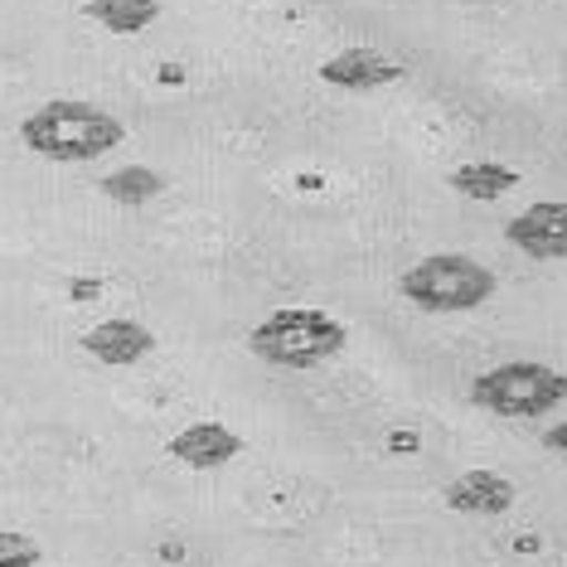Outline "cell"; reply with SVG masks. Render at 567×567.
Masks as SVG:
<instances>
[{"label":"cell","instance_id":"2","mask_svg":"<svg viewBox=\"0 0 567 567\" xmlns=\"http://www.w3.org/2000/svg\"><path fill=\"white\" fill-rule=\"evenodd\" d=\"M398 291H403L417 311L461 316V311L485 306L489 296L499 291V277L466 252H432V257H422L417 267H408Z\"/></svg>","mask_w":567,"mask_h":567},{"label":"cell","instance_id":"11","mask_svg":"<svg viewBox=\"0 0 567 567\" xmlns=\"http://www.w3.org/2000/svg\"><path fill=\"white\" fill-rule=\"evenodd\" d=\"M83 16L112 34H141L161 16V0H87Z\"/></svg>","mask_w":567,"mask_h":567},{"label":"cell","instance_id":"7","mask_svg":"<svg viewBox=\"0 0 567 567\" xmlns=\"http://www.w3.org/2000/svg\"><path fill=\"white\" fill-rule=\"evenodd\" d=\"M514 499H519V489L499 471H466L446 485V509L475 514V519H499L514 509Z\"/></svg>","mask_w":567,"mask_h":567},{"label":"cell","instance_id":"5","mask_svg":"<svg viewBox=\"0 0 567 567\" xmlns=\"http://www.w3.org/2000/svg\"><path fill=\"white\" fill-rule=\"evenodd\" d=\"M509 248H519L534 262H558L567 257V204L563 199H538L524 214H514L505 224Z\"/></svg>","mask_w":567,"mask_h":567},{"label":"cell","instance_id":"10","mask_svg":"<svg viewBox=\"0 0 567 567\" xmlns=\"http://www.w3.org/2000/svg\"><path fill=\"white\" fill-rule=\"evenodd\" d=\"M446 185L475 204H489L519 185V171H509V165H499V161H471V165H456V171L446 175Z\"/></svg>","mask_w":567,"mask_h":567},{"label":"cell","instance_id":"15","mask_svg":"<svg viewBox=\"0 0 567 567\" xmlns=\"http://www.w3.org/2000/svg\"><path fill=\"white\" fill-rule=\"evenodd\" d=\"M389 446L398 451V456H408V451L417 446V436H412V432H393V436H389Z\"/></svg>","mask_w":567,"mask_h":567},{"label":"cell","instance_id":"14","mask_svg":"<svg viewBox=\"0 0 567 567\" xmlns=\"http://www.w3.org/2000/svg\"><path fill=\"white\" fill-rule=\"evenodd\" d=\"M544 446L553 451V456H563V461H567V422H553V427L544 432Z\"/></svg>","mask_w":567,"mask_h":567},{"label":"cell","instance_id":"9","mask_svg":"<svg viewBox=\"0 0 567 567\" xmlns=\"http://www.w3.org/2000/svg\"><path fill=\"white\" fill-rule=\"evenodd\" d=\"M165 451H171L179 466H189V471H218L243 451V436L228 432L224 422H195V427L175 432Z\"/></svg>","mask_w":567,"mask_h":567},{"label":"cell","instance_id":"6","mask_svg":"<svg viewBox=\"0 0 567 567\" xmlns=\"http://www.w3.org/2000/svg\"><path fill=\"white\" fill-rule=\"evenodd\" d=\"M320 83L330 87H344V93H379V87H393L403 83V63H393L389 54H379V49H340L334 59L320 63Z\"/></svg>","mask_w":567,"mask_h":567},{"label":"cell","instance_id":"13","mask_svg":"<svg viewBox=\"0 0 567 567\" xmlns=\"http://www.w3.org/2000/svg\"><path fill=\"white\" fill-rule=\"evenodd\" d=\"M40 563V544L20 528H0V567H34Z\"/></svg>","mask_w":567,"mask_h":567},{"label":"cell","instance_id":"1","mask_svg":"<svg viewBox=\"0 0 567 567\" xmlns=\"http://www.w3.org/2000/svg\"><path fill=\"white\" fill-rule=\"evenodd\" d=\"M20 141L34 156H44L54 165H83V161H97V156H107V151H117L126 141V126L112 117V112L93 107V102L54 97L20 122Z\"/></svg>","mask_w":567,"mask_h":567},{"label":"cell","instance_id":"12","mask_svg":"<svg viewBox=\"0 0 567 567\" xmlns=\"http://www.w3.org/2000/svg\"><path fill=\"white\" fill-rule=\"evenodd\" d=\"M102 195L136 209V204H151L156 195H165V175L146 171V165H126V171H112L107 179H102Z\"/></svg>","mask_w":567,"mask_h":567},{"label":"cell","instance_id":"4","mask_svg":"<svg viewBox=\"0 0 567 567\" xmlns=\"http://www.w3.org/2000/svg\"><path fill=\"white\" fill-rule=\"evenodd\" d=\"M471 403L495 417H544L567 403V373L538 359H509V364L475 373Z\"/></svg>","mask_w":567,"mask_h":567},{"label":"cell","instance_id":"3","mask_svg":"<svg viewBox=\"0 0 567 567\" xmlns=\"http://www.w3.org/2000/svg\"><path fill=\"white\" fill-rule=\"evenodd\" d=\"M344 344H350V330L326 311H277L248 334V350L277 369H316L344 354Z\"/></svg>","mask_w":567,"mask_h":567},{"label":"cell","instance_id":"8","mask_svg":"<svg viewBox=\"0 0 567 567\" xmlns=\"http://www.w3.org/2000/svg\"><path fill=\"white\" fill-rule=\"evenodd\" d=\"M79 344H83V354L97 359V364L132 369V364H141V359L156 350V334L141 326V320H102V326L79 334Z\"/></svg>","mask_w":567,"mask_h":567}]
</instances>
